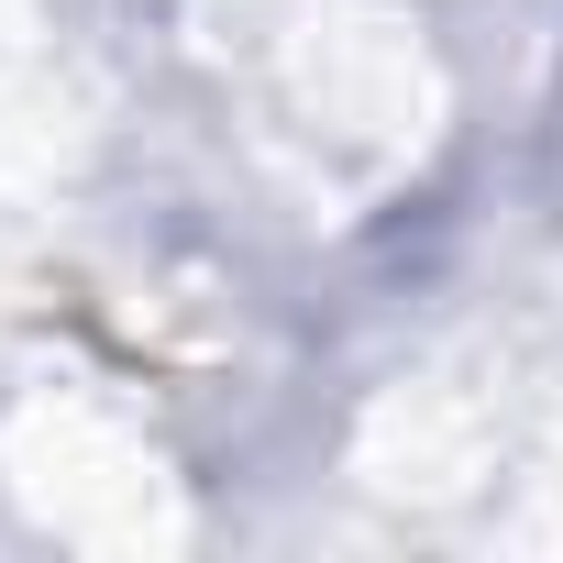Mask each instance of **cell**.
<instances>
[{"label":"cell","mask_w":563,"mask_h":563,"mask_svg":"<svg viewBox=\"0 0 563 563\" xmlns=\"http://www.w3.org/2000/svg\"><path fill=\"white\" fill-rule=\"evenodd\" d=\"M276 78H288L299 122L365 177L420 155V133L442 122V78H431L420 34L398 12H376V0H299L288 45H276Z\"/></svg>","instance_id":"cell-1"},{"label":"cell","mask_w":563,"mask_h":563,"mask_svg":"<svg viewBox=\"0 0 563 563\" xmlns=\"http://www.w3.org/2000/svg\"><path fill=\"white\" fill-rule=\"evenodd\" d=\"M0 475H12V497L56 541H78V552H166L188 530L177 475L155 464V442L122 431L89 398H34L12 420V442H0Z\"/></svg>","instance_id":"cell-2"}]
</instances>
